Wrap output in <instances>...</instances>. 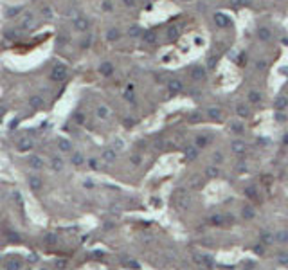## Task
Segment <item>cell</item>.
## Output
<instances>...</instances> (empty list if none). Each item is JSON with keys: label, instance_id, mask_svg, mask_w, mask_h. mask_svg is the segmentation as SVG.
Instances as JSON below:
<instances>
[{"label": "cell", "instance_id": "20", "mask_svg": "<svg viewBox=\"0 0 288 270\" xmlns=\"http://www.w3.org/2000/svg\"><path fill=\"white\" fill-rule=\"evenodd\" d=\"M231 130H232L236 135H241V133H243V124H241V123H232V124H231Z\"/></svg>", "mask_w": 288, "mask_h": 270}, {"label": "cell", "instance_id": "13", "mask_svg": "<svg viewBox=\"0 0 288 270\" xmlns=\"http://www.w3.org/2000/svg\"><path fill=\"white\" fill-rule=\"evenodd\" d=\"M274 236H276V241H279V243H288V231H286V229L277 231Z\"/></svg>", "mask_w": 288, "mask_h": 270}, {"label": "cell", "instance_id": "22", "mask_svg": "<svg viewBox=\"0 0 288 270\" xmlns=\"http://www.w3.org/2000/svg\"><path fill=\"white\" fill-rule=\"evenodd\" d=\"M112 65H110V63H104V65H101V72L104 74V76H110V74H112Z\"/></svg>", "mask_w": 288, "mask_h": 270}, {"label": "cell", "instance_id": "2", "mask_svg": "<svg viewBox=\"0 0 288 270\" xmlns=\"http://www.w3.org/2000/svg\"><path fill=\"white\" fill-rule=\"evenodd\" d=\"M191 78H193V81L205 79V67H193L191 69Z\"/></svg>", "mask_w": 288, "mask_h": 270}, {"label": "cell", "instance_id": "28", "mask_svg": "<svg viewBox=\"0 0 288 270\" xmlns=\"http://www.w3.org/2000/svg\"><path fill=\"white\" fill-rule=\"evenodd\" d=\"M155 38H157V36H155V33H146V34H144V40H146V41H149V43H153V41H155Z\"/></svg>", "mask_w": 288, "mask_h": 270}, {"label": "cell", "instance_id": "24", "mask_svg": "<svg viewBox=\"0 0 288 270\" xmlns=\"http://www.w3.org/2000/svg\"><path fill=\"white\" fill-rule=\"evenodd\" d=\"M216 63H218V58H216V56H211V58L207 60V65H205V67H207V69H214Z\"/></svg>", "mask_w": 288, "mask_h": 270}, {"label": "cell", "instance_id": "38", "mask_svg": "<svg viewBox=\"0 0 288 270\" xmlns=\"http://www.w3.org/2000/svg\"><path fill=\"white\" fill-rule=\"evenodd\" d=\"M114 148H115V150H121V148H123V142H121V141H117V142L114 144Z\"/></svg>", "mask_w": 288, "mask_h": 270}, {"label": "cell", "instance_id": "9", "mask_svg": "<svg viewBox=\"0 0 288 270\" xmlns=\"http://www.w3.org/2000/svg\"><path fill=\"white\" fill-rule=\"evenodd\" d=\"M205 176L207 178H216V176H220V168L216 166V164H211V166H207L205 168Z\"/></svg>", "mask_w": 288, "mask_h": 270}, {"label": "cell", "instance_id": "11", "mask_svg": "<svg viewBox=\"0 0 288 270\" xmlns=\"http://www.w3.org/2000/svg\"><path fill=\"white\" fill-rule=\"evenodd\" d=\"M258 38L259 40H265V41H268L272 38V33L268 27H258Z\"/></svg>", "mask_w": 288, "mask_h": 270}, {"label": "cell", "instance_id": "27", "mask_svg": "<svg viewBox=\"0 0 288 270\" xmlns=\"http://www.w3.org/2000/svg\"><path fill=\"white\" fill-rule=\"evenodd\" d=\"M72 162H74L76 166H79V164H83V157H81V153H76V155L72 157Z\"/></svg>", "mask_w": 288, "mask_h": 270}, {"label": "cell", "instance_id": "31", "mask_svg": "<svg viewBox=\"0 0 288 270\" xmlns=\"http://www.w3.org/2000/svg\"><path fill=\"white\" fill-rule=\"evenodd\" d=\"M52 166H54V169H61V166H63V162H61L59 159H54V160H52Z\"/></svg>", "mask_w": 288, "mask_h": 270}, {"label": "cell", "instance_id": "35", "mask_svg": "<svg viewBox=\"0 0 288 270\" xmlns=\"http://www.w3.org/2000/svg\"><path fill=\"white\" fill-rule=\"evenodd\" d=\"M131 162H135V164H141V157H139V155L131 157Z\"/></svg>", "mask_w": 288, "mask_h": 270}, {"label": "cell", "instance_id": "7", "mask_svg": "<svg viewBox=\"0 0 288 270\" xmlns=\"http://www.w3.org/2000/svg\"><path fill=\"white\" fill-rule=\"evenodd\" d=\"M214 22H216V25H221V27H227L231 24V18H227L223 13H216L214 15Z\"/></svg>", "mask_w": 288, "mask_h": 270}, {"label": "cell", "instance_id": "29", "mask_svg": "<svg viewBox=\"0 0 288 270\" xmlns=\"http://www.w3.org/2000/svg\"><path fill=\"white\" fill-rule=\"evenodd\" d=\"M254 252H256V254H259V256H261V254H265V245H263V243H261V245H256V247H254Z\"/></svg>", "mask_w": 288, "mask_h": 270}, {"label": "cell", "instance_id": "1", "mask_svg": "<svg viewBox=\"0 0 288 270\" xmlns=\"http://www.w3.org/2000/svg\"><path fill=\"white\" fill-rule=\"evenodd\" d=\"M274 106H276V112H286L288 110V97L286 96H277Z\"/></svg>", "mask_w": 288, "mask_h": 270}, {"label": "cell", "instance_id": "41", "mask_svg": "<svg viewBox=\"0 0 288 270\" xmlns=\"http://www.w3.org/2000/svg\"><path fill=\"white\" fill-rule=\"evenodd\" d=\"M277 2H283V0H277Z\"/></svg>", "mask_w": 288, "mask_h": 270}, {"label": "cell", "instance_id": "32", "mask_svg": "<svg viewBox=\"0 0 288 270\" xmlns=\"http://www.w3.org/2000/svg\"><path fill=\"white\" fill-rule=\"evenodd\" d=\"M265 67H267V63H265V61H256V69L258 70H263Z\"/></svg>", "mask_w": 288, "mask_h": 270}, {"label": "cell", "instance_id": "5", "mask_svg": "<svg viewBox=\"0 0 288 270\" xmlns=\"http://www.w3.org/2000/svg\"><path fill=\"white\" fill-rule=\"evenodd\" d=\"M198 151H200V148H198V146H186L184 155H186L187 160H194L196 157H198Z\"/></svg>", "mask_w": 288, "mask_h": 270}, {"label": "cell", "instance_id": "6", "mask_svg": "<svg viewBox=\"0 0 288 270\" xmlns=\"http://www.w3.org/2000/svg\"><path fill=\"white\" fill-rule=\"evenodd\" d=\"M259 241H261L263 245H272V243L276 241V236H274L272 232H268V231H263V232L259 234Z\"/></svg>", "mask_w": 288, "mask_h": 270}, {"label": "cell", "instance_id": "15", "mask_svg": "<svg viewBox=\"0 0 288 270\" xmlns=\"http://www.w3.org/2000/svg\"><path fill=\"white\" fill-rule=\"evenodd\" d=\"M209 144V139L205 137V135H196V139H194V146L198 148H205Z\"/></svg>", "mask_w": 288, "mask_h": 270}, {"label": "cell", "instance_id": "37", "mask_svg": "<svg viewBox=\"0 0 288 270\" xmlns=\"http://www.w3.org/2000/svg\"><path fill=\"white\" fill-rule=\"evenodd\" d=\"M88 164H90V166H92V168H94V169H97V162H96V160H94V159H92V160H88Z\"/></svg>", "mask_w": 288, "mask_h": 270}, {"label": "cell", "instance_id": "12", "mask_svg": "<svg viewBox=\"0 0 288 270\" xmlns=\"http://www.w3.org/2000/svg\"><path fill=\"white\" fill-rule=\"evenodd\" d=\"M241 214H243V218H245V220H252V218L256 216V211H254L252 205H243Z\"/></svg>", "mask_w": 288, "mask_h": 270}, {"label": "cell", "instance_id": "40", "mask_svg": "<svg viewBox=\"0 0 288 270\" xmlns=\"http://www.w3.org/2000/svg\"><path fill=\"white\" fill-rule=\"evenodd\" d=\"M283 142H284V144H288V133H284V135H283Z\"/></svg>", "mask_w": 288, "mask_h": 270}, {"label": "cell", "instance_id": "4", "mask_svg": "<svg viewBox=\"0 0 288 270\" xmlns=\"http://www.w3.org/2000/svg\"><path fill=\"white\" fill-rule=\"evenodd\" d=\"M205 114H207V117H209L211 121H221V117H223L221 110H220V108H216V106L207 108V110H205Z\"/></svg>", "mask_w": 288, "mask_h": 270}, {"label": "cell", "instance_id": "16", "mask_svg": "<svg viewBox=\"0 0 288 270\" xmlns=\"http://www.w3.org/2000/svg\"><path fill=\"white\" fill-rule=\"evenodd\" d=\"M276 261H277V265H281V266H286V265H288V252H277V256H276Z\"/></svg>", "mask_w": 288, "mask_h": 270}, {"label": "cell", "instance_id": "36", "mask_svg": "<svg viewBox=\"0 0 288 270\" xmlns=\"http://www.w3.org/2000/svg\"><path fill=\"white\" fill-rule=\"evenodd\" d=\"M238 169H239V171H245V169H247V168H245V162H239V164H238Z\"/></svg>", "mask_w": 288, "mask_h": 270}, {"label": "cell", "instance_id": "26", "mask_svg": "<svg viewBox=\"0 0 288 270\" xmlns=\"http://www.w3.org/2000/svg\"><path fill=\"white\" fill-rule=\"evenodd\" d=\"M176 36H178V31H176V27H169V31H168V38H169V40H175Z\"/></svg>", "mask_w": 288, "mask_h": 270}, {"label": "cell", "instance_id": "25", "mask_svg": "<svg viewBox=\"0 0 288 270\" xmlns=\"http://www.w3.org/2000/svg\"><path fill=\"white\" fill-rule=\"evenodd\" d=\"M245 195H247V196H250V198H256L258 191H256V187H254V186H250V187H247V189H245Z\"/></svg>", "mask_w": 288, "mask_h": 270}, {"label": "cell", "instance_id": "21", "mask_svg": "<svg viewBox=\"0 0 288 270\" xmlns=\"http://www.w3.org/2000/svg\"><path fill=\"white\" fill-rule=\"evenodd\" d=\"M213 160H214V164H221L225 160V157L221 155V151H214V155H213Z\"/></svg>", "mask_w": 288, "mask_h": 270}, {"label": "cell", "instance_id": "14", "mask_svg": "<svg viewBox=\"0 0 288 270\" xmlns=\"http://www.w3.org/2000/svg\"><path fill=\"white\" fill-rule=\"evenodd\" d=\"M236 114H238L239 117H243V119H245V117H249V114H250V112H249V106L239 103V105L236 106Z\"/></svg>", "mask_w": 288, "mask_h": 270}, {"label": "cell", "instance_id": "19", "mask_svg": "<svg viewBox=\"0 0 288 270\" xmlns=\"http://www.w3.org/2000/svg\"><path fill=\"white\" fill-rule=\"evenodd\" d=\"M97 115H99L101 119H106V117L110 115V110H108L106 106H99V108H97Z\"/></svg>", "mask_w": 288, "mask_h": 270}, {"label": "cell", "instance_id": "23", "mask_svg": "<svg viewBox=\"0 0 288 270\" xmlns=\"http://www.w3.org/2000/svg\"><path fill=\"white\" fill-rule=\"evenodd\" d=\"M286 114H284V112H276V121L277 123H286Z\"/></svg>", "mask_w": 288, "mask_h": 270}, {"label": "cell", "instance_id": "8", "mask_svg": "<svg viewBox=\"0 0 288 270\" xmlns=\"http://www.w3.org/2000/svg\"><path fill=\"white\" fill-rule=\"evenodd\" d=\"M245 142L243 141H239V139H234L232 141V151L236 153V155H241V153H245Z\"/></svg>", "mask_w": 288, "mask_h": 270}, {"label": "cell", "instance_id": "10", "mask_svg": "<svg viewBox=\"0 0 288 270\" xmlns=\"http://www.w3.org/2000/svg\"><path fill=\"white\" fill-rule=\"evenodd\" d=\"M247 99H249V103L258 105V103H261L263 96H261V92H258V90H250V92L247 94Z\"/></svg>", "mask_w": 288, "mask_h": 270}, {"label": "cell", "instance_id": "39", "mask_svg": "<svg viewBox=\"0 0 288 270\" xmlns=\"http://www.w3.org/2000/svg\"><path fill=\"white\" fill-rule=\"evenodd\" d=\"M130 34H139V29L135 27V29H130Z\"/></svg>", "mask_w": 288, "mask_h": 270}, {"label": "cell", "instance_id": "17", "mask_svg": "<svg viewBox=\"0 0 288 270\" xmlns=\"http://www.w3.org/2000/svg\"><path fill=\"white\" fill-rule=\"evenodd\" d=\"M103 157H104V160L114 162V160H115V151H114V150H106V151L103 153Z\"/></svg>", "mask_w": 288, "mask_h": 270}, {"label": "cell", "instance_id": "18", "mask_svg": "<svg viewBox=\"0 0 288 270\" xmlns=\"http://www.w3.org/2000/svg\"><path fill=\"white\" fill-rule=\"evenodd\" d=\"M211 223L214 225V227H220V225H223V216H220V214H214L211 218Z\"/></svg>", "mask_w": 288, "mask_h": 270}, {"label": "cell", "instance_id": "30", "mask_svg": "<svg viewBox=\"0 0 288 270\" xmlns=\"http://www.w3.org/2000/svg\"><path fill=\"white\" fill-rule=\"evenodd\" d=\"M59 148H61L63 151H69V150H70V144H69L67 141L63 139V141H59Z\"/></svg>", "mask_w": 288, "mask_h": 270}, {"label": "cell", "instance_id": "3", "mask_svg": "<svg viewBox=\"0 0 288 270\" xmlns=\"http://www.w3.org/2000/svg\"><path fill=\"white\" fill-rule=\"evenodd\" d=\"M168 88H169L171 94H178V92H182L184 83H182L180 79H169V81H168Z\"/></svg>", "mask_w": 288, "mask_h": 270}, {"label": "cell", "instance_id": "33", "mask_svg": "<svg viewBox=\"0 0 288 270\" xmlns=\"http://www.w3.org/2000/svg\"><path fill=\"white\" fill-rule=\"evenodd\" d=\"M189 119H191V121H198V119H200V114H198V112H194V114H193Z\"/></svg>", "mask_w": 288, "mask_h": 270}, {"label": "cell", "instance_id": "34", "mask_svg": "<svg viewBox=\"0 0 288 270\" xmlns=\"http://www.w3.org/2000/svg\"><path fill=\"white\" fill-rule=\"evenodd\" d=\"M117 36H119L117 31H112V33H110V40H117Z\"/></svg>", "mask_w": 288, "mask_h": 270}]
</instances>
